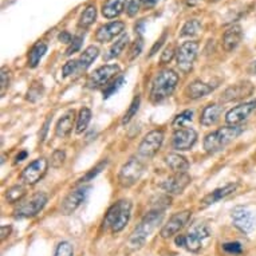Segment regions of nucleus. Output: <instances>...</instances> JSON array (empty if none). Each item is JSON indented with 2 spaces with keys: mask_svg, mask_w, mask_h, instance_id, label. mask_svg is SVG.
Instances as JSON below:
<instances>
[{
  "mask_svg": "<svg viewBox=\"0 0 256 256\" xmlns=\"http://www.w3.org/2000/svg\"><path fill=\"white\" fill-rule=\"evenodd\" d=\"M250 72H251V74H254V76L256 74V60L252 63L251 66H250Z\"/></svg>",
  "mask_w": 256,
  "mask_h": 256,
  "instance_id": "nucleus-55",
  "label": "nucleus"
},
{
  "mask_svg": "<svg viewBox=\"0 0 256 256\" xmlns=\"http://www.w3.org/2000/svg\"><path fill=\"white\" fill-rule=\"evenodd\" d=\"M128 43H129V35L124 34L121 38L118 39L117 42L114 43L113 46L110 47L109 51H108V52L104 55V60H106V62H108V60H110V59L120 56V54H121L122 51L125 50V47L128 46Z\"/></svg>",
  "mask_w": 256,
  "mask_h": 256,
  "instance_id": "nucleus-29",
  "label": "nucleus"
},
{
  "mask_svg": "<svg viewBox=\"0 0 256 256\" xmlns=\"http://www.w3.org/2000/svg\"><path fill=\"white\" fill-rule=\"evenodd\" d=\"M140 105H141V97L140 96H136L133 98V101H132L130 106H129V109L125 113L124 118H122V125H126V124H129V122L133 120V117H136V114L138 112Z\"/></svg>",
  "mask_w": 256,
  "mask_h": 256,
  "instance_id": "nucleus-35",
  "label": "nucleus"
},
{
  "mask_svg": "<svg viewBox=\"0 0 256 256\" xmlns=\"http://www.w3.org/2000/svg\"><path fill=\"white\" fill-rule=\"evenodd\" d=\"M162 218H164V210H150L149 214H145V218L134 228V231L132 232L130 238L128 240V247L133 251L142 247L148 238L153 234L160 222H162Z\"/></svg>",
  "mask_w": 256,
  "mask_h": 256,
  "instance_id": "nucleus-1",
  "label": "nucleus"
},
{
  "mask_svg": "<svg viewBox=\"0 0 256 256\" xmlns=\"http://www.w3.org/2000/svg\"><path fill=\"white\" fill-rule=\"evenodd\" d=\"M173 56H174V48H173V47H166L164 50V52H162V55H161L160 60H161L162 64H166V63H169L172 60Z\"/></svg>",
  "mask_w": 256,
  "mask_h": 256,
  "instance_id": "nucleus-47",
  "label": "nucleus"
},
{
  "mask_svg": "<svg viewBox=\"0 0 256 256\" xmlns=\"http://www.w3.org/2000/svg\"><path fill=\"white\" fill-rule=\"evenodd\" d=\"M142 47H144L142 39H141V38L136 39V42H133V44H132L130 54H129V59H130V60H133V59L137 58V56L141 54V51H142Z\"/></svg>",
  "mask_w": 256,
  "mask_h": 256,
  "instance_id": "nucleus-45",
  "label": "nucleus"
},
{
  "mask_svg": "<svg viewBox=\"0 0 256 256\" xmlns=\"http://www.w3.org/2000/svg\"><path fill=\"white\" fill-rule=\"evenodd\" d=\"M165 161L174 173H186V170L189 169V162L186 161V158L177 153H169L165 157Z\"/></svg>",
  "mask_w": 256,
  "mask_h": 256,
  "instance_id": "nucleus-26",
  "label": "nucleus"
},
{
  "mask_svg": "<svg viewBox=\"0 0 256 256\" xmlns=\"http://www.w3.org/2000/svg\"><path fill=\"white\" fill-rule=\"evenodd\" d=\"M132 202L129 200H120L112 206L104 218V227L109 228L113 234L121 232L130 220Z\"/></svg>",
  "mask_w": 256,
  "mask_h": 256,
  "instance_id": "nucleus-3",
  "label": "nucleus"
},
{
  "mask_svg": "<svg viewBox=\"0 0 256 256\" xmlns=\"http://www.w3.org/2000/svg\"><path fill=\"white\" fill-rule=\"evenodd\" d=\"M231 218L234 224H235V227L239 228L240 231L244 232V234H250V232H252L255 230V214H252V210H248L247 206H235V208L232 210Z\"/></svg>",
  "mask_w": 256,
  "mask_h": 256,
  "instance_id": "nucleus-11",
  "label": "nucleus"
},
{
  "mask_svg": "<svg viewBox=\"0 0 256 256\" xmlns=\"http://www.w3.org/2000/svg\"><path fill=\"white\" fill-rule=\"evenodd\" d=\"M47 200H48V198L43 192H38V194H32L31 198L22 200L19 202V206L14 210V216H15V218H34L44 208Z\"/></svg>",
  "mask_w": 256,
  "mask_h": 256,
  "instance_id": "nucleus-6",
  "label": "nucleus"
},
{
  "mask_svg": "<svg viewBox=\"0 0 256 256\" xmlns=\"http://www.w3.org/2000/svg\"><path fill=\"white\" fill-rule=\"evenodd\" d=\"M256 110V100L255 101L244 102L242 105L236 106L226 114V122L228 125L236 126L244 122Z\"/></svg>",
  "mask_w": 256,
  "mask_h": 256,
  "instance_id": "nucleus-16",
  "label": "nucleus"
},
{
  "mask_svg": "<svg viewBox=\"0 0 256 256\" xmlns=\"http://www.w3.org/2000/svg\"><path fill=\"white\" fill-rule=\"evenodd\" d=\"M238 188V184H227L222 186V188H218L212 190L210 194H208L206 198L202 200V208H206V206H212V204H216L218 202L226 198L227 196H230L231 194H234Z\"/></svg>",
  "mask_w": 256,
  "mask_h": 256,
  "instance_id": "nucleus-21",
  "label": "nucleus"
},
{
  "mask_svg": "<svg viewBox=\"0 0 256 256\" xmlns=\"http://www.w3.org/2000/svg\"><path fill=\"white\" fill-rule=\"evenodd\" d=\"M177 84H178V74L170 68H165L157 72L154 80L152 82L150 88V100L154 104L162 102L169 98L174 92Z\"/></svg>",
  "mask_w": 256,
  "mask_h": 256,
  "instance_id": "nucleus-2",
  "label": "nucleus"
},
{
  "mask_svg": "<svg viewBox=\"0 0 256 256\" xmlns=\"http://www.w3.org/2000/svg\"><path fill=\"white\" fill-rule=\"evenodd\" d=\"M190 216H192L190 210H182V212H177V214H173L172 218L168 220V222L164 224V227L161 228V232H160L161 238L169 239V238L177 235L188 224Z\"/></svg>",
  "mask_w": 256,
  "mask_h": 256,
  "instance_id": "nucleus-12",
  "label": "nucleus"
},
{
  "mask_svg": "<svg viewBox=\"0 0 256 256\" xmlns=\"http://www.w3.org/2000/svg\"><path fill=\"white\" fill-rule=\"evenodd\" d=\"M124 30H125V23L124 22H110L108 24L102 26V27L98 28L96 39L100 43H108L110 40H113V38H116L117 35L122 34Z\"/></svg>",
  "mask_w": 256,
  "mask_h": 256,
  "instance_id": "nucleus-19",
  "label": "nucleus"
},
{
  "mask_svg": "<svg viewBox=\"0 0 256 256\" xmlns=\"http://www.w3.org/2000/svg\"><path fill=\"white\" fill-rule=\"evenodd\" d=\"M26 196V188L23 185H14L6 192V198L8 202H22Z\"/></svg>",
  "mask_w": 256,
  "mask_h": 256,
  "instance_id": "nucleus-32",
  "label": "nucleus"
},
{
  "mask_svg": "<svg viewBox=\"0 0 256 256\" xmlns=\"http://www.w3.org/2000/svg\"><path fill=\"white\" fill-rule=\"evenodd\" d=\"M74 117H76V112L74 110H68V113L64 114L56 124L55 128V134L59 138H66L72 130V125H74Z\"/></svg>",
  "mask_w": 256,
  "mask_h": 256,
  "instance_id": "nucleus-22",
  "label": "nucleus"
},
{
  "mask_svg": "<svg viewBox=\"0 0 256 256\" xmlns=\"http://www.w3.org/2000/svg\"><path fill=\"white\" fill-rule=\"evenodd\" d=\"M144 170H145V164L141 158H130L126 164L122 165L121 170L118 173V182L124 188H130L141 178Z\"/></svg>",
  "mask_w": 256,
  "mask_h": 256,
  "instance_id": "nucleus-7",
  "label": "nucleus"
},
{
  "mask_svg": "<svg viewBox=\"0 0 256 256\" xmlns=\"http://www.w3.org/2000/svg\"><path fill=\"white\" fill-rule=\"evenodd\" d=\"M124 82H125V78L121 76H118L117 80H114L113 84H108V88H106V90L104 92V98H105V100H108L110 96H113L114 92H118V88H121Z\"/></svg>",
  "mask_w": 256,
  "mask_h": 256,
  "instance_id": "nucleus-38",
  "label": "nucleus"
},
{
  "mask_svg": "<svg viewBox=\"0 0 256 256\" xmlns=\"http://www.w3.org/2000/svg\"><path fill=\"white\" fill-rule=\"evenodd\" d=\"M47 52V44L44 42H38L32 46V48L28 52V66L31 68H35L43 58V55Z\"/></svg>",
  "mask_w": 256,
  "mask_h": 256,
  "instance_id": "nucleus-28",
  "label": "nucleus"
},
{
  "mask_svg": "<svg viewBox=\"0 0 256 256\" xmlns=\"http://www.w3.org/2000/svg\"><path fill=\"white\" fill-rule=\"evenodd\" d=\"M164 142V132L152 130L148 133L138 146V156L142 158H152L157 154V152L161 149Z\"/></svg>",
  "mask_w": 256,
  "mask_h": 256,
  "instance_id": "nucleus-8",
  "label": "nucleus"
},
{
  "mask_svg": "<svg viewBox=\"0 0 256 256\" xmlns=\"http://www.w3.org/2000/svg\"><path fill=\"white\" fill-rule=\"evenodd\" d=\"M222 250L227 252V254H231V255H240L243 252L242 244L238 243V242H231V243L222 244Z\"/></svg>",
  "mask_w": 256,
  "mask_h": 256,
  "instance_id": "nucleus-43",
  "label": "nucleus"
},
{
  "mask_svg": "<svg viewBox=\"0 0 256 256\" xmlns=\"http://www.w3.org/2000/svg\"><path fill=\"white\" fill-rule=\"evenodd\" d=\"M141 4H144V0H129L128 6H126V12L130 18L136 16L138 14Z\"/></svg>",
  "mask_w": 256,
  "mask_h": 256,
  "instance_id": "nucleus-40",
  "label": "nucleus"
},
{
  "mask_svg": "<svg viewBox=\"0 0 256 256\" xmlns=\"http://www.w3.org/2000/svg\"><path fill=\"white\" fill-rule=\"evenodd\" d=\"M254 92H255V86H254L251 82L244 80V82H239V84H232V86H230L228 88H226L222 96V101H239V100H243V98H247L250 97V96H252Z\"/></svg>",
  "mask_w": 256,
  "mask_h": 256,
  "instance_id": "nucleus-14",
  "label": "nucleus"
},
{
  "mask_svg": "<svg viewBox=\"0 0 256 256\" xmlns=\"http://www.w3.org/2000/svg\"><path fill=\"white\" fill-rule=\"evenodd\" d=\"M40 97H42V86L40 84H34L27 92V100L31 102H35Z\"/></svg>",
  "mask_w": 256,
  "mask_h": 256,
  "instance_id": "nucleus-46",
  "label": "nucleus"
},
{
  "mask_svg": "<svg viewBox=\"0 0 256 256\" xmlns=\"http://www.w3.org/2000/svg\"><path fill=\"white\" fill-rule=\"evenodd\" d=\"M98 54H100V48L97 46H88L86 50L82 52V55L78 59V63H80V72H84L88 70L92 63L97 59Z\"/></svg>",
  "mask_w": 256,
  "mask_h": 256,
  "instance_id": "nucleus-27",
  "label": "nucleus"
},
{
  "mask_svg": "<svg viewBox=\"0 0 256 256\" xmlns=\"http://www.w3.org/2000/svg\"><path fill=\"white\" fill-rule=\"evenodd\" d=\"M50 124H51V117H48L46 120V122H44V125H43L42 133L39 134V137H40V141H44V138H46L47 132H48V126H50Z\"/></svg>",
  "mask_w": 256,
  "mask_h": 256,
  "instance_id": "nucleus-51",
  "label": "nucleus"
},
{
  "mask_svg": "<svg viewBox=\"0 0 256 256\" xmlns=\"http://www.w3.org/2000/svg\"><path fill=\"white\" fill-rule=\"evenodd\" d=\"M158 2L160 0H144V6H145L146 8H152V7H154Z\"/></svg>",
  "mask_w": 256,
  "mask_h": 256,
  "instance_id": "nucleus-52",
  "label": "nucleus"
},
{
  "mask_svg": "<svg viewBox=\"0 0 256 256\" xmlns=\"http://www.w3.org/2000/svg\"><path fill=\"white\" fill-rule=\"evenodd\" d=\"M64 160H66V153L62 149H58V150H55L51 156V166L52 168H60L64 162Z\"/></svg>",
  "mask_w": 256,
  "mask_h": 256,
  "instance_id": "nucleus-39",
  "label": "nucleus"
},
{
  "mask_svg": "<svg viewBox=\"0 0 256 256\" xmlns=\"http://www.w3.org/2000/svg\"><path fill=\"white\" fill-rule=\"evenodd\" d=\"M222 108L218 104H210V105L206 106L202 110V117H200V124L202 126H212L220 120L222 116Z\"/></svg>",
  "mask_w": 256,
  "mask_h": 256,
  "instance_id": "nucleus-24",
  "label": "nucleus"
},
{
  "mask_svg": "<svg viewBox=\"0 0 256 256\" xmlns=\"http://www.w3.org/2000/svg\"><path fill=\"white\" fill-rule=\"evenodd\" d=\"M212 92H214V88L210 86L208 84H204L202 80H194L185 88V94L190 100H198V98L206 97V96H208Z\"/></svg>",
  "mask_w": 256,
  "mask_h": 256,
  "instance_id": "nucleus-23",
  "label": "nucleus"
},
{
  "mask_svg": "<svg viewBox=\"0 0 256 256\" xmlns=\"http://www.w3.org/2000/svg\"><path fill=\"white\" fill-rule=\"evenodd\" d=\"M90 120H92V110L88 109V108L80 109V114H78V118H76V132L78 134L84 133V132L88 129V124H90Z\"/></svg>",
  "mask_w": 256,
  "mask_h": 256,
  "instance_id": "nucleus-31",
  "label": "nucleus"
},
{
  "mask_svg": "<svg viewBox=\"0 0 256 256\" xmlns=\"http://www.w3.org/2000/svg\"><path fill=\"white\" fill-rule=\"evenodd\" d=\"M58 39H59V42H62V43H72V36L70 32H68V31H62V32L58 35Z\"/></svg>",
  "mask_w": 256,
  "mask_h": 256,
  "instance_id": "nucleus-50",
  "label": "nucleus"
},
{
  "mask_svg": "<svg viewBox=\"0 0 256 256\" xmlns=\"http://www.w3.org/2000/svg\"><path fill=\"white\" fill-rule=\"evenodd\" d=\"M11 231H12V227H11V226H2V228H0V240L3 242L6 238H8Z\"/></svg>",
  "mask_w": 256,
  "mask_h": 256,
  "instance_id": "nucleus-49",
  "label": "nucleus"
},
{
  "mask_svg": "<svg viewBox=\"0 0 256 256\" xmlns=\"http://www.w3.org/2000/svg\"><path fill=\"white\" fill-rule=\"evenodd\" d=\"M74 255V247L68 242H62L58 244V247L55 250L54 256H72Z\"/></svg>",
  "mask_w": 256,
  "mask_h": 256,
  "instance_id": "nucleus-37",
  "label": "nucleus"
},
{
  "mask_svg": "<svg viewBox=\"0 0 256 256\" xmlns=\"http://www.w3.org/2000/svg\"><path fill=\"white\" fill-rule=\"evenodd\" d=\"M196 141H198L196 130L186 126V128H182V129H178V130L174 132L172 138V146L176 150L185 152L194 146Z\"/></svg>",
  "mask_w": 256,
  "mask_h": 256,
  "instance_id": "nucleus-15",
  "label": "nucleus"
},
{
  "mask_svg": "<svg viewBox=\"0 0 256 256\" xmlns=\"http://www.w3.org/2000/svg\"><path fill=\"white\" fill-rule=\"evenodd\" d=\"M165 39H166V32H164V34L161 35V38H160L158 40H157V42L154 43V46L152 47V50H150V56H153V55H154L156 52H157V51H158L160 48H161V46H162V44H164Z\"/></svg>",
  "mask_w": 256,
  "mask_h": 256,
  "instance_id": "nucleus-48",
  "label": "nucleus"
},
{
  "mask_svg": "<svg viewBox=\"0 0 256 256\" xmlns=\"http://www.w3.org/2000/svg\"><path fill=\"white\" fill-rule=\"evenodd\" d=\"M48 168V161L46 158H38L27 165L22 173V180L27 185H35L42 178Z\"/></svg>",
  "mask_w": 256,
  "mask_h": 256,
  "instance_id": "nucleus-13",
  "label": "nucleus"
},
{
  "mask_svg": "<svg viewBox=\"0 0 256 256\" xmlns=\"http://www.w3.org/2000/svg\"><path fill=\"white\" fill-rule=\"evenodd\" d=\"M26 157H27V152H26V150L20 152V153L16 156V160H15V162H16V164H18V162H20V161H23Z\"/></svg>",
  "mask_w": 256,
  "mask_h": 256,
  "instance_id": "nucleus-53",
  "label": "nucleus"
},
{
  "mask_svg": "<svg viewBox=\"0 0 256 256\" xmlns=\"http://www.w3.org/2000/svg\"><path fill=\"white\" fill-rule=\"evenodd\" d=\"M198 52V43L196 40L184 42L177 50V66L182 72H188Z\"/></svg>",
  "mask_w": 256,
  "mask_h": 256,
  "instance_id": "nucleus-9",
  "label": "nucleus"
},
{
  "mask_svg": "<svg viewBox=\"0 0 256 256\" xmlns=\"http://www.w3.org/2000/svg\"><path fill=\"white\" fill-rule=\"evenodd\" d=\"M82 42H84V36H74L70 43V46L68 47V50H66V55L70 56V55L76 54V51L80 50V46H82Z\"/></svg>",
  "mask_w": 256,
  "mask_h": 256,
  "instance_id": "nucleus-44",
  "label": "nucleus"
},
{
  "mask_svg": "<svg viewBox=\"0 0 256 256\" xmlns=\"http://www.w3.org/2000/svg\"><path fill=\"white\" fill-rule=\"evenodd\" d=\"M243 39V28L240 24H234L224 32L222 35V48L231 52L239 46L240 42Z\"/></svg>",
  "mask_w": 256,
  "mask_h": 256,
  "instance_id": "nucleus-20",
  "label": "nucleus"
},
{
  "mask_svg": "<svg viewBox=\"0 0 256 256\" xmlns=\"http://www.w3.org/2000/svg\"><path fill=\"white\" fill-rule=\"evenodd\" d=\"M88 190V188H80L68 194L62 202V204H60V214H66V216L74 214L82 206V202H84Z\"/></svg>",
  "mask_w": 256,
  "mask_h": 256,
  "instance_id": "nucleus-18",
  "label": "nucleus"
},
{
  "mask_svg": "<svg viewBox=\"0 0 256 256\" xmlns=\"http://www.w3.org/2000/svg\"><path fill=\"white\" fill-rule=\"evenodd\" d=\"M126 0H106L102 6V15L106 19H114L120 16L125 10Z\"/></svg>",
  "mask_w": 256,
  "mask_h": 256,
  "instance_id": "nucleus-25",
  "label": "nucleus"
},
{
  "mask_svg": "<svg viewBox=\"0 0 256 256\" xmlns=\"http://www.w3.org/2000/svg\"><path fill=\"white\" fill-rule=\"evenodd\" d=\"M120 72H121V68H120L118 64H105V66L97 68L92 76H88L86 86L88 88H101V86H105Z\"/></svg>",
  "mask_w": 256,
  "mask_h": 256,
  "instance_id": "nucleus-10",
  "label": "nucleus"
},
{
  "mask_svg": "<svg viewBox=\"0 0 256 256\" xmlns=\"http://www.w3.org/2000/svg\"><path fill=\"white\" fill-rule=\"evenodd\" d=\"M192 120H194V112H192V110H184L182 113L178 114V116L173 120L172 126L176 130H178V129L186 128L185 125H186L188 122L192 121Z\"/></svg>",
  "mask_w": 256,
  "mask_h": 256,
  "instance_id": "nucleus-34",
  "label": "nucleus"
},
{
  "mask_svg": "<svg viewBox=\"0 0 256 256\" xmlns=\"http://www.w3.org/2000/svg\"><path fill=\"white\" fill-rule=\"evenodd\" d=\"M78 72H80V63H78V60H68L63 66V76H70L72 74H76Z\"/></svg>",
  "mask_w": 256,
  "mask_h": 256,
  "instance_id": "nucleus-42",
  "label": "nucleus"
},
{
  "mask_svg": "<svg viewBox=\"0 0 256 256\" xmlns=\"http://www.w3.org/2000/svg\"><path fill=\"white\" fill-rule=\"evenodd\" d=\"M190 181L192 178L188 173H174V176L169 177L164 182H161L160 188L164 189L169 194H180L190 184Z\"/></svg>",
  "mask_w": 256,
  "mask_h": 256,
  "instance_id": "nucleus-17",
  "label": "nucleus"
},
{
  "mask_svg": "<svg viewBox=\"0 0 256 256\" xmlns=\"http://www.w3.org/2000/svg\"><path fill=\"white\" fill-rule=\"evenodd\" d=\"M96 18H97V8H96V6H88L86 10L82 12V15H80L78 26H80V28H88L94 23Z\"/></svg>",
  "mask_w": 256,
  "mask_h": 256,
  "instance_id": "nucleus-30",
  "label": "nucleus"
},
{
  "mask_svg": "<svg viewBox=\"0 0 256 256\" xmlns=\"http://www.w3.org/2000/svg\"><path fill=\"white\" fill-rule=\"evenodd\" d=\"M210 238V230L206 224H198L186 235H180L176 238V244L178 247H185L190 252H198L202 248V244Z\"/></svg>",
  "mask_w": 256,
  "mask_h": 256,
  "instance_id": "nucleus-5",
  "label": "nucleus"
},
{
  "mask_svg": "<svg viewBox=\"0 0 256 256\" xmlns=\"http://www.w3.org/2000/svg\"><path fill=\"white\" fill-rule=\"evenodd\" d=\"M10 86V72H7V68H3L0 72V94L2 97L6 94V90Z\"/></svg>",
  "mask_w": 256,
  "mask_h": 256,
  "instance_id": "nucleus-41",
  "label": "nucleus"
},
{
  "mask_svg": "<svg viewBox=\"0 0 256 256\" xmlns=\"http://www.w3.org/2000/svg\"><path fill=\"white\" fill-rule=\"evenodd\" d=\"M106 165H108V160H102L100 164H97V165H96V166H94V168L90 169V170H88V172L86 173V174H84V176L82 177V178H80V184H84V182H88V181H92V178H94V177L98 176V174H100V173H101L102 170L105 169Z\"/></svg>",
  "mask_w": 256,
  "mask_h": 256,
  "instance_id": "nucleus-36",
  "label": "nucleus"
},
{
  "mask_svg": "<svg viewBox=\"0 0 256 256\" xmlns=\"http://www.w3.org/2000/svg\"><path fill=\"white\" fill-rule=\"evenodd\" d=\"M202 30V23L198 19H190L182 26L181 28L180 36H192V35H196Z\"/></svg>",
  "mask_w": 256,
  "mask_h": 256,
  "instance_id": "nucleus-33",
  "label": "nucleus"
},
{
  "mask_svg": "<svg viewBox=\"0 0 256 256\" xmlns=\"http://www.w3.org/2000/svg\"><path fill=\"white\" fill-rule=\"evenodd\" d=\"M242 132L243 129L239 126H227V128H222V129L212 132L210 134H206L204 138V149L206 153H216V152L222 150Z\"/></svg>",
  "mask_w": 256,
  "mask_h": 256,
  "instance_id": "nucleus-4",
  "label": "nucleus"
},
{
  "mask_svg": "<svg viewBox=\"0 0 256 256\" xmlns=\"http://www.w3.org/2000/svg\"><path fill=\"white\" fill-rule=\"evenodd\" d=\"M186 2V6H189V7H194V6H198L202 0H185Z\"/></svg>",
  "mask_w": 256,
  "mask_h": 256,
  "instance_id": "nucleus-54",
  "label": "nucleus"
}]
</instances>
